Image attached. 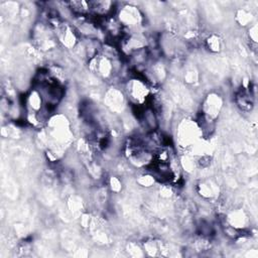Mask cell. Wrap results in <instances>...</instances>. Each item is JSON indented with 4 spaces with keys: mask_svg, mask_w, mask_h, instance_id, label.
<instances>
[{
    "mask_svg": "<svg viewBox=\"0 0 258 258\" xmlns=\"http://www.w3.org/2000/svg\"><path fill=\"white\" fill-rule=\"evenodd\" d=\"M206 43L208 46V48L211 49L212 52H218L221 48V42L218 37L216 35H211V37L206 40Z\"/></svg>",
    "mask_w": 258,
    "mask_h": 258,
    "instance_id": "obj_1",
    "label": "cell"
},
{
    "mask_svg": "<svg viewBox=\"0 0 258 258\" xmlns=\"http://www.w3.org/2000/svg\"><path fill=\"white\" fill-rule=\"evenodd\" d=\"M113 182H116V179L115 178L111 179V185H113ZM114 185H116V184H114ZM112 189H113V191H115V192L119 191V190L121 189V184H118V185H114V187H112Z\"/></svg>",
    "mask_w": 258,
    "mask_h": 258,
    "instance_id": "obj_2",
    "label": "cell"
}]
</instances>
